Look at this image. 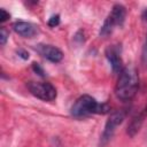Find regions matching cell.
Wrapping results in <instances>:
<instances>
[{
    "mask_svg": "<svg viewBox=\"0 0 147 147\" xmlns=\"http://www.w3.org/2000/svg\"><path fill=\"white\" fill-rule=\"evenodd\" d=\"M146 117H147V103L130 122V124L127 126V131H126L130 137H134L138 133V131L140 130V127H141L144 121L146 119Z\"/></svg>",
    "mask_w": 147,
    "mask_h": 147,
    "instance_id": "obj_9",
    "label": "cell"
},
{
    "mask_svg": "<svg viewBox=\"0 0 147 147\" xmlns=\"http://www.w3.org/2000/svg\"><path fill=\"white\" fill-rule=\"evenodd\" d=\"M146 54H147V37H146Z\"/></svg>",
    "mask_w": 147,
    "mask_h": 147,
    "instance_id": "obj_15",
    "label": "cell"
},
{
    "mask_svg": "<svg viewBox=\"0 0 147 147\" xmlns=\"http://www.w3.org/2000/svg\"><path fill=\"white\" fill-rule=\"evenodd\" d=\"M28 86V90L30 91V93L42 100V101H47V102H51L53 100L56 99V88L51 84V83H42V82H29L26 84Z\"/></svg>",
    "mask_w": 147,
    "mask_h": 147,
    "instance_id": "obj_4",
    "label": "cell"
},
{
    "mask_svg": "<svg viewBox=\"0 0 147 147\" xmlns=\"http://www.w3.org/2000/svg\"><path fill=\"white\" fill-rule=\"evenodd\" d=\"M17 54H18V56L22 57L23 60H28V59H29V53L25 52L24 49H18V51H17Z\"/></svg>",
    "mask_w": 147,
    "mask_h": 147,
    "instance_id": "obj_14",
    "label": "cell"
},
{
    "mask_svg": "<svg viewBox=\"0 0 147 147\" xmlns=\"http://www.w3.org/2000/svg\"><path fill=\"white\" fill-rule=\"evenodd\" d=\"M36 51L46 60L53 63H59L63 59V53L60 48L53 46V45H46V44H38L36 47Z\"/></svg>",
    "mask_w": 147,
    "mask_h": 147,
    "instance_id": "obj_7",
    "label": "cell"
},
{
    "mask_svg": "<svg viewBox=\"0 0 147 147\" xmlns=\"http://www.w3.org/2000/svg\"><path fill=\"white\" fill-rule=\"evenodd\" d=\"M32 70H33L36 74H38L39 76H41V77L45 76V71H44V69H42L38 63H36V62L32 63Z\"/></svg>",
    "mask_w": 147,
    "mask_h": 147,
    "instance_id": "obj_12",
    "label": "cell"
},
{
    "mask_svg": "<svg viewBox=\"0 0 147 147\" xmlns=\"http://www.w3.org/2000/svg\"><path fill=\"white\" fill-rule=\"evenodd\" d=\"M126 17V9L123 5H114L110 13L106 17L103 24L100 28V36L101 37H107L109 36L117 26H122L124 24Z\"/></svg>",
    "mask_w": 147,
    "mask_h": 147,
    "instance_id": "obj_3",
    "label": "cell"
},
{
    "mask_svg": "<svg viewBox=\"0 0 147 147\" xmlns=\"http://www.w3.org/2000/svg\"><path fill=\"white\" fill-rule=\"evenodd\" d=\"M59 23H60V15H53L49 20H48V25L51 26V28H55V26H57L59 25Z\"/></svg>",
    "mask_w": 147,
    "mask_h": 147,
    "instance_id": "obj_11",
    "label": "cell"
},
{
    "mask_svg": "<svg viewBox=\"0 0 147 147\" xmlns=\"http://www.w3.org/2000/svg\"><path fill=\"white\" fill-rule=\"evenodd\" d=\"M110 107L107 103H99L91 95H80L71 106L70 113L75 118H82L94 114H106L109 113Z\"/></svg>",
    "mask_w": 147,
    "mask_h": 147,
    "instance_id": "obj_2",
    "label": "cell"
},
{
    "mask_svg": "<svg viewBox=\"0 0 147 147\" xmlns=\"http://www.w3.org/2000/svg\"><path fill=\"white\" fill-rule=\"evenodd\" d=\"M13 29L18 36L23 38H33L38 33V30L33 24L24 21H16L13 24Z\"/></svg>",
    "mask_w": 147,
    "mask_h": 147,
    "instance_id": "obj_8",
    "label": "cell"
},
{
    "mask_svg": "<svg viewBox=\"0 0 147 147\" xmlns=\"http://www.w3.org/2000/svg\"><path fill=\"white\" fill-rule=\"evenodd\" d=\"M8 38H9V31L5 26H1V29H0V44H1V46H3L7 42Z\"/></svg>",
    "mask_w": 147,
    "mask_h": 147,
    "instance_id": "obj_10",
    "label": "cell"
},
{
    "mask_svg": "<svg viewBox=\"0 0 147 147\" xmlns=\"http://www.w3.org/2000/svg\"><path fill=\"white\" fill-rule=\"evenodd\" d=\"M106 57L110 63V67L114 72H121V70L124 68L123 67V61H122V48L121 45H111L107 47L106 49Z\"/></svg>",
    "mask_w": 147,
    "mask_h": 147,
    "instance_id": "obj_6",
    "label": "cell"
},
{
    "mask_svg": "<svg viewBox=\"0 0 147 147\" xmlns=\"http://www.w3.org/2000/svg\"><path fill=\"white\" fill-rule=\"evenodd\" d=\"M127 113H129V108H122V109L115 110L110 114L109 118L106 122L105 130L101 136V140L103 144H106L107 141H109L111 139V137L114 136V133L116 131V127L125 119Z\"/></svg>",
    "mask_w": 147,
    "mask_h": 147,
    "instance_id": "obj_5",
    "label": "cell"
},
{
    "mask_svg": "<svg viewBox=\"0 0 147 147\" xmlns=\"http://www.w3.org/2000/svg\"><path fill=\"white\" fill-rule=\"evenodd\" d=\"M9 17H10V15H9V13L8 11H6V9H3V8H1L0 9V22H6V21H8L9 20Z\"/></svg>",
    "mask_w": 147,
    "mask_h": 147,
    "instance_id": "obj_13",
    "label": "cell"
},
{
    "mask_svg": "<svg viewBox=\"0 0 147 147\" xmlns=\"http://www.w3.org/2000/svg\"><path fill=\"white\" fill-rule=\"evenodd\" d=\"M139 87V76L134 67L127 65L124 67L118 76L115 95L121 101H130L137 93Z\"/></svg>",
    "mask_w": 147,
    "mask_h": 147,
    "instance_id": "obj_1",
    "label": "cell"
}]
</instances>
